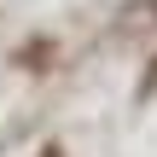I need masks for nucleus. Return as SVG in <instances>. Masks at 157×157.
Here are the masks:
<instances>
[{"mask_svg":"<svg viewBox=\"0 0 157 157\" xmlns=\"http://www.w3.org/2000/svg\"><path fill=\"white\" fill-rule=\"evenodd\" d=\"M41 157H64V151H58V146H47V151H41Z\"/></svg>","mask_w":157,"mask_h":157,"instance_id":"obj_1","label":"nucleus"}]
</instances>
